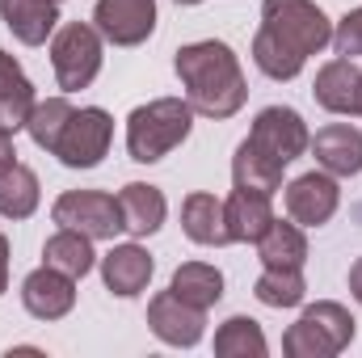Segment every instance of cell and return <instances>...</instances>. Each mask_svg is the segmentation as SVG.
I'll return each mask as SVG.
<instances>
[{
	"instance_id": "26",
	"label": "cell",
	"mask_w": 362,
	"mask_h": 358,
	"mask_svg": "<svg viewBox=\"0 0 362 358\" xmlns=\"http://www.w3.org/2000/svg\"><path fill=\"white\" fill-rule=\"evenodd\" d=\"M215 354L219 358H266V333L253 316H228L219 329H215Z\"/></svg>"
},
{
	"instance_id": "9",
	"label": "cell",
	"mask_w": 362,
	"mask_h": 358,
	"mask_svg": "<svg viewBox=\"0 0 362 358\" xmlns=\"http://www.w3.org/2000/svg\"><path fill=\"white\" fill-rule=\"evenodd\" d=\"M93 25L114 47H139L156 30V0H97Z\"/></svg>"
},
{
	"instance_id": "3",
	"label": "cell",
	"mask_w": 362,
	"mask_h": 358,
	"mask_svg": "<svg viewBox=\"0 0 362 358\" xmlns=\"http://www.w3.org/2000/svg\"><path fill=\"white\" fill-rule=\"evenodd\" d=\"M194 131V110L185 97H156L135 105L127 118V156L135 165H156L173 148H181Z\"/></svg>"
},
{
	"instance_id": "19",
	"label": "cell",
	"mask_w": 362,
	"mask_h": 358,
	"mask_svg": "<svg viewBox=\"0 0 362 358\" xmlns=\"http://www.w3.org/2000/svg\"><path fill=\"white\" fill-rule=\"evenodd\" d=\"M181 232L194 241V245H206V249H223L232 245L228 236V219H223V198L198 190L181 202Z\"/></svg>"
},
{
	"instance_id": "28",
	"label": "cell",
	"mask_w": 362,
	"mask_h": 358,
	"mask_svg": "<svg viewBox=\"0 0 362 358\" xmlns=\"http://www.w3.org/2000/svg\"><path fill=\"white\" fill-rule=\"evenodd\" d=\"M72 110H76V105H72L68 97H47V101H38L34 114H30V122H25L30 139H34L42 152H55V144H59V135H64Z\"/></svg>"
},
{
	"instance_id": "17",
	"label": "cell",
	"mask_w": 362,
	"mask_h": 358,
	"mask_svg": "<svg viewBox=\"0 0 362 358\" xmlns=\"http://www.w3.org/2000/svg\"><path fill=\"white\" fill-rule=\"evenodd\" d=\"M118 211H122V232H131L135 241H144V236H156V232L165 228L169 202H165L160 185L127 181L122 194H118Z\"/></svg>"
},
{
	"instance_id": "23",
	"label": "cell",
	"mask_w": 362,
	"mask_h": 358,
	"mask_svg": "<svg viewBox=\"0 0 362 358\" xmlns=\"http://www.w3.org/2000/svg\"><path fill=\"white\" fill-rule=\"evenodd\" d=\"M38 198H42V185L30 165L13 161L0 169V215L4 219H30L38 211Z\"/></svg>"
},
{
	"instance_id": "33",
	"label": "cell",
	"mask_w": 362,
	"mask_h": 358,
	"mask_svg": "<svg viewBox=\"0 0 362 358\" xmlns=\"http://www.w3.org/2000/svg\"><path fill=\"white\" fill-rule=\"evenodd\" d=\"M177 4H202V0H177Z\"/></svg>"
},
{
	"instance_id": "24",
	"label": "cell",
	"mask_w": 362,
	"mask_h": 358,
	"mask_svg": "<svg viewBox=\"0 0 362 358\" xmlns=\"http://www.w3.org/2000/svg\"><path fill=\"white\" fill-rule=\"evenodd\" d=\"M169 291L185 299V304H194V308H215L219 299H223V274L211 266V262H185V266L173 270V282H169Z\"/></svg>"
},
{
	"instance_id": "10",
	"label": "cell",
	"mask_w": 362,
	"mask_h": 358,
	"mask_svg": "<svg viewBox=\"0 0 362 358\" xmlns=\"http://www.w3.org/2000/svg\"><path fill=\"white\" fill-rule=\"evenodd\" d=\"M337 207H341V185L325 169H312L286 185V215L299 228H325L337 215Z\"/></svg>"
},
{
	"instance_id": "32",
	"label": "cell",
	"mask_w": 362,
	"mask_h": 358,
	"mask_svg": "<svg viewBox=\"0 0 362 358\" xmlns=\"http://www.w3.org/2000/svg\"><path fill=\"white\" fill-rule=\"evenodd\" d=\"M350 295H354V299L362 304V258L354 262V266H350Z\"/></svg>"
},
{
	"instance_id": "22",
	"label": "cell",
	"mask_w": 362,
	"mask_h": 358,
	"mask_svg": "<svg viewBox=\"0 0 362 358\" xmlns=\"http://www.w3.org/2000/svg\"><path fill=\"white\" fill-rule=\"evenodd\" d=\"M42 266L59 270L68 278H85L97 266V253H93V236L76 232V228H59L55 236H47L42 245Z\"/></svg>"
},
{
	"instance_id": "11",
	"label": "cell",
	"mask_w": 362,
	"mask_h": 358,
	"mask_svg": "<svg viewBox=\"0 0 362 358\" xmlns=\"http://www.w3.org/2000/svg\"><path fill=\"white\" fill-rule=\"evenodd\" d=\"M148 329L165 342V346H177V350H189L202 342L206 333V312L177 299L173 291H160L148 299Z\"/></svg>"
},
{
	"instance_id": "6",
	"label": "cell",
	"mask_w": 362,
	"mask_h": 358,
	"mask_svg": "<svg viewBox=\"0 0 362 358\" xmlns=\"http://www.w3.org/2000/svg\"><path fill=\"white\" fill-rule=\"evenodd\" d=\"M110 144H114V118L101 105H81V110H72L51 156L68 169H97L105 161Z\"/></svg>"
},
{
	"instance_id": "5",
	"label": "cell",
	"mask_w": 362,
	"mask_h": 358,
	"mask_svg": "<svg viewBox=\"0 0 362 358\" xmlns=\"http://www.w3.org/2000/svg\"><path fill=\"white\" fill-rule=\"evenodd\" d=\"M101 42L105 38L89 21H68L51 34V68H55V85L64 93H81L97 81L101 59H105Z\"/></svg>"
},
{
	"instance_id": "18",
	"label": "cell",
	"mask_w": 362,
	"mask_h": 358,
	"mask_svg": "<svg viewBox=\"0 0 362 358\" xmlns=\"http://www.w3.org/2000/svg\"><path fill=\"white\" fill-rule=\"evenodd\" d=\"M0 21L25 47H42L59 30V0H0Z\"/></svg>"
},
{
	"instance_id": "7",
	"label": "cell",
	"mask_w": 362,
	"mask_h": 358,
	"mask_svg": "<svg viewBox=\"0 0 362 358\" xmlns=\"http://www.w3.org/2000/svg\"><path fill=\"white\" fill-rule=\"evenodd\" d=\"M51 219L59 228H76L93 241H114L122 232V211H118V198L114 194H101V190H68L55 198L51 207Z\"/></svg>"
},
{
	"instance_id": "20",
	"label": "cell",
	"mask_w": 362,
	"mask_h": 358,
	"mask_svg": "<svg viewBox=\"0 0 362 358\" xmlns=\"http://www.w3.org/2000/svg\"><path fill=\"white\" fill-rule=\"evenodd\" d=\"M34 105H38V93L30 85V76L21 72V64L8 51H0V127L8 135H17L30 122Z\"/></svg>"
},
{
	"instance_id": "27",
	"label": "cell",
	"mask_w": 362,
	"mask_h": 358,
	"mask_svg": "<svg viewBox=\"0 0 362 358\" xmlns=\"http://www.w3.org/2000/svg\"><path fill=\"white\" fill-rule=\"evenodd\" d=\"M253 295H257V304H266V308H299L303 304V295H308V282H303V270H274L266 266L262 270V278L253 282Z\"/></svg>"
},
{
	"instance_id": "21",
	"label": "cell",
	"mask_w": 362,
	"mask_h": 358,
	"mask_svg": "<svg viewBox=\"0 0 362 358\" xmlns=\"http://www.w3.org/2000/svg\"><path fill=\"white\" fill-rule=\"evenodd\" d=\"M257 258L262 266H274V270H303L308 262V236L295 219H274L266 228V236L257 241Z\"/></svg>"
},
{
	"instance_id": "16",
	"label": "cell",
	"mask_w": 362,
	"mask_h": 358,
	"mask_svg": "<svg viewBox=\"0 0 362 358\" xmlns=\"http://www.w3.org/2000/svg\"><path fill=\"white\" fill-rule=\"evenodd\" d=\"M223 219H228L232 245H257L278 215H274V207H270V194H262V190H240V185H236V190L228 194V202H223Z\"/></svg>"
},
{
	"instance_id": "8",
	"label": "cell",
	"mask_w": 362,
	"mask_h": 358,
	"mask_svg": "<svg viewBox=\"0 0 362 358\" xmlns=\"http://www.w3.org/2000/svg\"><path fill=\"white\" fill-rule=\"evenodd\" d=\"M249 144H253L257 152H266L270 161H278V165H291V161H299V156L308 152L312 131H308V122H303L299 110H291V105H266V110L253 118Z\"/></svg>"
},
{
	"instance_id": "2",
	"label": "cell",
	"mask_w": 362,
	"mask_h": 358,
	"mask_svg": "<svg viewBox=\"0 0 362 358\" xmlns=\"http://www.w3.org/2000/svg\"><path fill=\"white\" fill-rule=\"evenodd\" d=\"M173 68H177V81L194 114L223 122V118L245 110L249 81H245V68H240V59L228 42H219V38L189 42V47L177 51Z\"/></svg>"
},
{
	"instance_id": "31",
	"label": "cell",
	"mask_w": 362,
	"mask_h": 358,
	"mask_svg": "<svg viewBox=\"0 0 362 358\" xmlns=\"http://www.w3.org/2000/svg\"><path fill=\"white\" fill-rule=\"evenodd\" d=\"M8 291V236L0 232V295Z\"/></svg>"
},
{
	"instance_id": "4",
	"label": "cell",
	"mask_w": 362,
	"mask_h": 358,
	"mask_svg": "<svg viewBox=\"0 0 362 358\" xmlns=\"http://www.w3.org/2000/svg\"><path fill=\"white\" fill-rule=\"evenodd\" d=\"M358 333V321L350 316L346 304L320 299L299 312V321L282 333V354L286 358H333L341 354Z\"/></svg>"
},
{
	"instance_id": "15",
	"label": "cell",
	"mask_w": 362,
	"mask_h": 358,
	"mask_svg": "<svg viewBox=\"0 0 362 358\" xmlns=\"http://www.w3.org/2000/svg\"><path fill=\"white\" fill-rule=\"evenodd\" d=\"M312 156L333 178H358L362 173V131L350 122H329L312 135Z\"/></svg>"
},
{
	"instance_id": "12",
	"label": "cell",
	"mask_w": 362,
	"mask_h": 358,
	"mask_svg": "<svg viewBox=\"0 0 362 358\" xmlns=\"http://www.w3.org/2000/svg\"><path fill=\"white\" fill-rule=\"evenodd\" d=\"M21 308L34 321H64L76 308V278L51 266H38L21 278Z\"/></svg>"
},
{
	"instance_id": "13",
	"label": "cell",
	"mask_w": 362,
	"mask_h": 358,
	"mask_svg": "<svg viewBox=\"0 0 362 358\" xmlns=\"http://www.w3.org/2000/svg\"><path fill=\"white\" fill-rule=\"evenodd\" d=\"M312 97L320 110L329 114H341V118H354L362 114V68L354 59H329L320 72H316V85H312Z\"/></svg>"
},
{
	"instance_id": "14",
	"label": "cell",
	"mask_w": 362,
	"mask_h": 358,
	"mask_svg": "<svg viewBox=\"0 0 362 358\" xmlns=\"http://www.w3.org/2000/svg\"><path fill=\"white\" fill-rule=\"evenodd\" d=\"M152 270H156L152 253H148L144 245L127 241V245H114V249L101 258V282H105V291H114L118 299H135V295L148 291Z\"/></svg>"
},
{
	"instance_id": "29",
	"label": "cell",
	"mask_w": 362,
	"mask_h": 358,
	"mask_svg": "<svg viewBox=\"0 0 362 358\" xmlns=\"http://www.w3.org/2000/svg\"><path fill=\"white\" fill-rule=\"evenodd\" d=\"M333 51L341 59H362V4L333 25Z\"/></svg>"
},
{
	"instance_id": "1",
	"label": "cell",
	"mask_w": 362,
	"mask_h": 358,
	"mask_svg": "<svg viewBox=\"0 0 362 358\" xmlns=\"http://www.w3.org/2000/svg\"><path fill=\"white\" fill-rule=\"evenodd\" d=\"M325 47H333V21L316 0H262V30L253 34V64L262 76L295 81Z\"/></svg>"
},
{
	"instance_id": "25",
	"label": "cell",
	"mask_w": 362,
	"mask_h": 358,
	"mask_svg": "<svg viewBox=\"0 0 362 358\" xmlns=\"http://www.w3.org/2000/svg\"><path fill=\"white\" fill-rule=\"evenodd\" d=\"M282 173H286V165H278L270 161L266 152H257L249 139L236 148V156H232V181L240 185V190H262V194H278L282 190Z\"/></svg>"
},
{
	"instance_id": "30",
	"label": "cell",
	"mask_w": 362,
	"mask_h": 358,
	"mask_svg": "<svg viewBox=\"0 0 362 358\" xmlns=\"http://www.w3.org/2000/svg\"><path fill=\"white\" fill-rule=\"evenodd\" d=\"M13 161H17V148H13V135H8V131L0 127V169H4V165H13Z\"/></svg>"
}]
</instances>
